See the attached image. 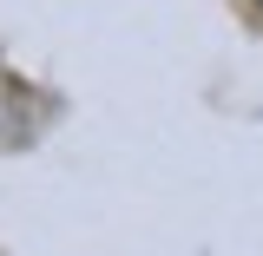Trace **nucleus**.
I'll use <instances>...</instances> for the list:
<instances>
[{
  "instance_id": "obj_1",
  "label": "nucleus",
  "mask_w": 263,
  "mask_h": 256,
  "mask_svg": "<svg viewBox=\"0 0 263 256\" xmlns=\"http://www.w3.org/2000/svg\"><path fill=\"white\" fill-rule=\"evenodd\" d=\"M257 7H263V0H257Z\"/></svg>"
}]
</instances>
